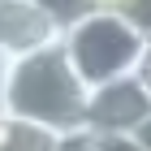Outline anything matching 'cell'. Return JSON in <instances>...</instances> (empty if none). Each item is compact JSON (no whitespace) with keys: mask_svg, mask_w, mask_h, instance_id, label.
I'll return each mask as SVG.
<instances>
[{"mask_svg":"<svg viewBox=\"0 0 151 151\" xmlns=\"http://www.w3.org/2000/svg\"><path fill=\"white\" fill-rule=\"evenodd\" d=\"M65 52H69L78 78L86 82V91H99L108 82L134 78L147 39L116 13V4H95L73 30L60 35Z\"/></svg>","mask_w":151,"mask_h":151,"instance_id":"cell-2","label":"cell"},{"mask_svg":"<svg viewBox=\"0 0 151 151\" xmlns=\"http://www.w3.org/2000/svg\"><path fill=\"white\" fill-rule=\"evenodd\" d=\"M134 78L142 82V91L151 95V39L142 43V56H138V69H134Z\"/></svg>","mask_w":151,"mask_h":151,"instance_id":"cell-8","label":"cell"},{"mask_svg":"<svg viewBox=\"0 0 151 151\" xmlns=\"http://www.w3.org/2000/svg\"><path fill=\"white\" fill-rule=\"evenodd\" d=\"M0 78H4V60H0Z\"/></svg>","mask_w":151,"mask_h":151,"instance_id":"cell-12","label":"cell"},{"mask_svg":"<svg viewBox=\"0 0 151 151\" xmlns=\"http://www.w3.org/2000/svg\"><path fill=\"white\" fill-rule=\"evenodd\" d=\"M147 121H151V95L142 91L138 78H121L91 91V104H86L91 138H134Z\"/></svg>","mask_w":151,"mask_h":151,"instance_id":"cell-3","label":"cell"},{"mask_svg":"<svg viewBox=\"0 0 151 151\" xmlns=\"http://www.w3.org/2000/svg\"><path fill=\"white\" fill-rule=\"evenodd\" d=\"M116 13H121L142 39H151V0H116Z\"/></svg>","mask_w":151,"mask_h":151,"instance_id":"cell-7","label":"cell"},{"mask_svg":"<svg viewBox=\"0 0 151 151\" xmlns=\"http://www.w3.org/2000/svg\"><path fill=\"white\" fill-rule=\"evenodd\" d=\"M56 39L60 35L47 17L43 0H0V60L4 65L17 56H30Z\"/></svg>","mask_w":151,"mask_h":151,"instance_id":"cell-4","label":"cell"},{"mask_svg":"<svg viewBox=\"0 0 151 151\" xmlns=\"http://www.w3.org/2000/svg\"><path fill=\"white\" fill-rule=\"evenodd\" d=\"M60 151H95V138L91 134H69V138L60 142Z\"/></svg>","mask_w":151,"mask_h":151,"instance_id":"cell-10","label":"cell"},{"mask_svg":"<svg viewBox=\"0 0 151 151\" xmlns=\"http://www.w3.org/2000/svg\"><path fill=\"white\" fill-rule=\"evenodd\" d=\"M60 142L65 138L52 134V129L0 112V151H60Z\"/></svg>","mask_w":151,"mask_h":151,"instance_id":"cell-5","label":"cell"},{"mask_svg":"<svg viewBox=\"0 0 151 151\" xmlns=\"http://www.w3.org/2000/svg\"><path fill=\"white\" fill-rule=\"evenodd\" d=\"M99 0H43L47 17H52V26H56V35H65V30H73V26L86 17V13L95 9Z\"/></svg>","mask_w":151,"mask_h":151,"instance_id":"cell-6","label":"cell"},{"mask_svg":"<svg viewBox=\"0 0 151 151\" xmlns=\"http://www.w3.org/2000/svg\"><path fill=\"white\" fill-rule=\"evenodd\" d=\"M86 104H91V91L78 78L60 39L4 65L0 112L17 121H30V125H43L69 138V134H86Z\"/></svg>","mask_w":151,"mask_h":151,"instance_id":"cell-1","label":"cell"},{"mask_svg":"<svg viewBox=\"0 0 151 151\" xmlns=\"http://www.w3.org/2000/svg\"><path fill=\"white\" fill-rule=\"evenodd\" d=\"M134 142H138V147H142V151H151V121H147V125H142V129H138V134H134Z\"/></svg>","mask_w":151,"mask_h":151,"instance_id":"cell-11","label":"cell"},{"mask_svg":"<svg viewBox=\"0 0 151 151\" xmlns=\"http://www.w3.org/2000/svg\"><path fill=\"white\" fill-rule=\"evenodd\" d=\"M95 151H142L134 138H95Z\"/></svg>","mask_w":151,"mask_h":151,"instance_id":"cell-9","label":"cell"}]
</instances>
